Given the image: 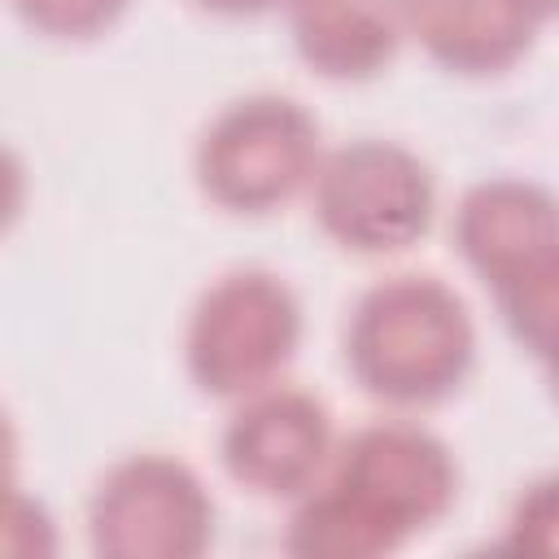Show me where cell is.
<instances>
[{"mask_svg": "<svg viewBox=\"0 0 559 559\" xmlns=\"http://www.w3.org/2000/svg\"><path fill=\"white\" fill-rule=\"evenodd\" d=\"M537 4H542V13H546V22H550V17H559V0H537Z\"/></svg>", "mask_w": 559, "mask_h": 559, "instance_id": "15", "label": "cell"}, {"mask_svg": "<svg viewBox=\"0 0 559 559\" xmlns=\"http://www.w3.org/2000/svg\"><path fill=\"white\" fill-rule=\"evenodd\" d=\"M310 214L328 240L362 258L406 253L432 231L437 175L402 140L354 135L323 148L310 183Z\"/></svg>", "mask_w": 559, "mask_h": 559, "instance_id": "4", "label": "cell"}, {"mask_svg": "<svg viewBox=\"0 0 559 559\" xmlns=\"http://www.w3.org/2000/svg\"><path fill=\"white\" fill-rule=\"evenodd\" d=\"M323 476L371 515L397 550L437 528L459 502V459L450 441L406 415L367 419L345 432Z\"/></svg>", "mask_w": 559, "mask_h": 559, "instance_id": "6", "label": "cell"}, {"mask_svg": "<svg viewBox=\"0 0 559 559\" xmlns=\"http://www.w3.org/2000/svg\"><path fill=\"white\" fill-rule=\"evenodd\" d=\"M197 4L201 13H214V17H262L271 9H280L284 0H188Z\"/></svg>", "mask_w": 559, "mask_h": 559, "instance_id": "13", "label": "cell"}, {"mask_svg": "<svg viewBox=\"0 0 559 559\" xmlns=\"http://www.w3.org/2000/svg\"><path fill=\"white\" fill-rule=\"evenodd\" d=\"M502 550L511 555H537V559H559V467L533 476L515 498L502 520Z\"/></svg>", "mask_w": 559, "mask_h": 559, "instance_id": "11", "label": "cell"}, {"mask_svg": "<svg viewBox=\"0 0 559 559\" xmlns=\"http://www.w3.org/2000/svg\"><path fill=\"white\" fill-rule=\"evenodd\" d=\"M306 332L297 288L271 266L218 271L183 319V371L205 397L236 402L284 380Z\"/></svg>", "mask_w": 559, "mask_h": 559, "instance_id": "3", "label": "cell"}, {"mask_svg": "<svg viewBox=\"0 0 559 559\" xmlns=\"http://www.w3.org/2000/svg\"><path fill=\"white\" fill-rule=\"evenodd\" d=\"M450 236L467 271L502 293L559 258V192L528 175H485L459 192Z\"/></svg>", "mask_w": 559, "mask_h": 559, "instance_id": "8", "label": "cell"}, {"mask_svg": "<svg viewBox=\"0 0 559 559\" xmlns=\"http://www.w3.org/2000/svg\"><path fill=\"white\" fill-rule=\"evenodd\" d=\"M214 493L166 450L114 459L87 493V542L105 559H197L214 542Z\"/></svg>", "mask_w": 559, "mask_h": 559, "instance_id": "5", "label": "cell"}, {"mask_svg": "<svg viewBox=\"0 0 559 559\" xmlns=\"http://www.w3.org/2000/svg\"><path fill=\"white\" fill-rule=\"evenodd\" d=\"M537 367H542V376H546V389H550V397L559 402V336L550 341V349L537 358Z\"/></svg>", "mask_w": 559, "mask_h": 559, "instance_id": "14", "label": "cell"}, {"mask_svg": "<svg viewBox=\"0 0 559 559\" xmlns=\"http://www.w3.org/2000/svg\"><path fill=\"white\" fill-rule=\"evenodd\" d=\"M13 13L48 39H96L122 22L131 0H9Z\"/></svg>", "mask_w": 559, "mask_h": 559, "instance_id": "12", "label": "cell"}, {"mask_svg": "<svg viewBox=\"0 0 559 559\" xmlns=\"http://www.w3.org/2000/svg\"><path fill=\"white\" fill-rule=\"evenodd\" d=\"M345 371L393 406L424 411L454 397L476 367V319L463 293L432 271L371 280L345 314Z\"/></svg>", "mask_w": 559, "mask_h": 559, "instance_id": "1", "label": "cell"}, {"mask_svg": "<svg viewBox=\"0 0 559 559\" xmlns=\"http://www.w3.org/2000/svg\"><path fill=\"white\" fill-rule=\"evenodd\" d=\"M336 445L328 402L301 384L275 380L231 402L218 432V463L240 489L293 502L323 480Z\"/></svg>", "mask_w": 559, "mask_h": 559, "instance_id": "7", "label": "cell"}, {"mask_svg": "<svg viewBox=\"0 0 559 559\" xmlns=\"http://www.w3.org/2000/svg\"><path fill=\"white\" fill-rule=\"evenodd\" d=\"M323 148L319 118L297 96L245 92L197 131L192 179L227 214H271L310 192Z\"/></svg>", "mask_w": 559, "mask_h": 559, "instance_id": "2", "label": "cell"}, {"mask_svg": "<svg viewBox=\"0 0 559 559\" xmlns=\"http://www.w3.org/2000/svg\"><path fill=\"white\" fill-rule=\"evenodd\" d=\"M411 39L450 74L489 79L528 57L546 13L537 0H406Z\"/></svg>", "mask_w": 559, "mask_h": 559, "instance_id": "10", "label": "cell"}, {"mask_svg": "<svg viewBox=\"0 0 559 559\" xmlns=\"http://www.w3.org/2000/svg\"><path fill=\"white\" fill-rule=\"evenodd\" d=\"M293 52L332 83L376 79L411 39L406 0H284Z\"/></svg>", "mask_w": 559, "mask_h": 559, "instance_id": "9", "label": "cell"}]
</instances>
